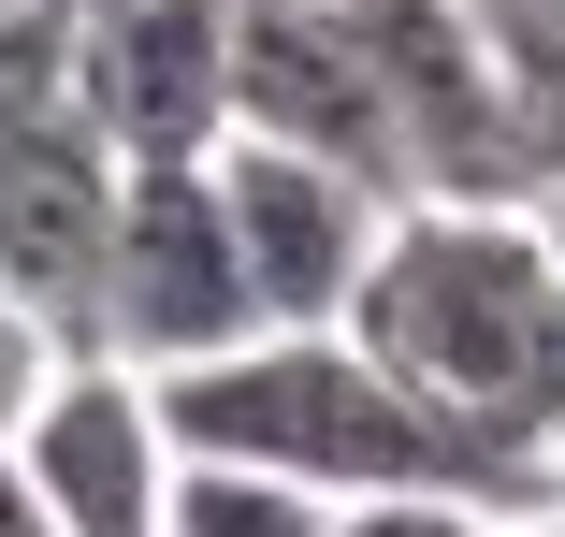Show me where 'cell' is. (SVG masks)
Wrapping results in <instances>:
<instances>
[{"mask_svg":"<svg viewBox=\"0 0 565 537\" xmlns=\"http://www.w3.org/2000/svg\"><path fill=\"white\" fill-rule=\"evenodd\" d=\"M262 335V305L233 276V233H217V189L203 160H131L117 175V233H102V305H87V349L131 364V378H174L203 349Z\"/></svg>","mask_w":565,"mask_h":537,"instance_id":"obj_3","label":"cell"},{"mask_svg":"<svg viewBox=\"0 0 565 537\" xmlns=\"http://www.w3.org/2000/svg\"><path fill=\"white\" fill-rule=\"evenodd\" d=\"M333 537H508L479 494H333Z\"/></svg>","mask_w":565,"mask_h":537,"instance_id":"obj_11","label":"cell"},{"mask_svg":"<svg viewBox=\"0 0 565 537\" xmlns=\"http://www.w3.org/2000/svg\"><path fill=\"white\" fill-rule=\"evenodd\" d=\"M30 102H58V0H15V15H0V131H15Z\"/></svg>","mask_w":565,"mask_h":537,"instance_id":"obj_12","label":"cell"},{"mask_svg":"<svg viewBox=\"0 0 565 537\" xmlns=\"http://www.w3.org/2000/svg\"><path fill=\"white\" fill-rule=\"evenodd\" d=\"M349 349L406 407H435L465 451L565 480V276L522 203L406 189L349 276Z\"/></svg>","mask_w":565,"mask_h":537,"instance_id":"obj_1","label":"cell"},{"mask_svg":"<svg viewBox=\"0 0 565 537\" xmlns=\"http://www.w3.org/2000/svg\"><path fill=\"white\" fill-rule=\"evenodd\" d=\"M233 131L349 160L377 203H406V131H392L363 0H233Z\"/></svg>","mask_w":565,"mask_h":537,"instance_id":"obj_5","label":"cell"},{"mask_svg":"<svg viewBox=\"0 0 565 537\" xmlns=\"http://www.w3.org/2000/svg\"><path fill=\"white\" fill-rule=\"evenodd\" d=\"M0 15H15V0H0Z\"/></svg>","mask_w":565,"mask_h":537,"instance_id":"obj_16","label":"cell"},{"mask_svg":"<svg viewBox=\"0 0 565 537\" xmlns=\"http://www.w3.org/2000/svg\"><path fill=\"white\" fill-rule=\"evenodd\" d=\"M102 233H117V160L73 102H30L0 131V291H15L58 349H87L102 305Z\"/></svg>","mask_w":565,"mask_h":537,"instance_id":"obj_7","label":"cell"},{"mask_svg":"<svg viewBox=\"0 0 565 537\" xmlns=\"http://www.w3.org/2000/svg\"><path fill=\"white\" fill-rule=\"evenodd\" d=\"M160 392V436L174 451H217V465H276L305 494H479L493 523L551 508L565 480H522L493 451H465L435 407H406L363 349H349V319H262V335L233 349H203Z\"/></svg>","mask_w":565,"mask_h":537,"instance_id":"obj_2","label":"cell"},{"mask_svg":"<svg viewBox=\"0 0 565 537\" xmlns=\"http://www.w3.org/2000/svg\"><path fill=\"white\" fill-rule=\"evenodd\" d=\"M15 465L44 494L58 537H160V480H174V436H160V392L131 364L73 349L44 378V407L15 421Z\"/></svg>","mask_w":565,"mask_h":537,"instance_id":"obj_8","label":"cell"},{"mask_svg":"<svg viewBox=\"0 0 565 537\" xmlns=\"http://www.w3.org/2000/svg\"><path fill=\"white\" fill-rule=\"evenodd\" d=\"M0 537H58L44 494H30V465H15V436H0Z\"/></svg>","mask_w":565,"mask_h":537,"instance_id":"obj_14","label":"cell"},{"mask_svg":"<svg viewBox=\"0 0 565 537\" xmlns=\"http://www.w3.org/2000/svg\"><path fill=\"white\" fill-rule=\"evenodd\" d=\"M58 364H73V349L44 335V319H30L15 291H0V436H15V421L44 407V378H58Z\"/></svg>","mask_w":565,"mask_h":537,"instance_id":"obj_13","label":"cell"},{"mask_svg":"<svg viewBox=\"0 0 565 537\" xmlns=\"http://www.w3.org/2000/svg\"><path fill=\"white\" fill-rule=\"evenodd\" d=\"M522 219H536V248H551V276H565V175H536V189H522Z\"/></svg>","mask_w":565,"mask_h":537,"instance_id":"obj_15","label":"cell"},{"mask_svg":"<svg viewBox=\"0 0 565 537\" xmlns=\"http://www.w3.org/2000/svg\"><path fill=\"white\" fill-rule=\"evenodd\" d=\"M58 102L102 160H203L233 131V0H58Z\"/></svg>","mask_w":565,"mask_h":537,"instance_id":"obj_4","label":"cell"},{"mask_svg":"<svg viewBox=\"0 0 565 537\" xmlns=\"http://www.w3.org/2000/svg\"><path fill=\"white\" fill-rule=\"evenodd\" d=\"M160 537H333V494H305V480H276V465L174 451V480H160Z\"/></svg>","mask_w":565,"mask_h":537,"instance_id":"obj_9","label":"cell"},{"mask_svg":"<svg viewBox=\"0 0 565 537\" xmlns=\"http://www.w3.org/2000/svg\"><path fill=\"white\" fill-rule=\"evenodd\" d=\"M465 15H479V44H493L508 102H522L536 175H565V0H465Z\"/></svg>","mask_w":565,"mask_h":537,"instance_id":"obj_10","label":"cell"},{"mask_svg":"<svg viewBox=\"0 0 565 537\" xmlns=\"http://www.w3.org/2000/svg\"><path fill=\"white\" fill-rule=\"evenodd\" d=\"M203 189H217V233H233V276H247L262 319H349V276H363V248H377V219H392L349 160L217 131V146H203Z\"/></svg>","mask_w":565,"mask_h":537,"instance_id":"obj_6","label":"cell"}]
</instances>
